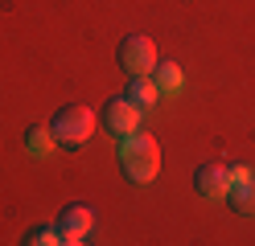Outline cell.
<instances>
[{
  "label": "cell",
  "instance_id": "cell-1",
  "mask_svg": "<svg viewBox=\"0 0 255 246\" xmlns=\"http://www.w3.org/2000/svg\"><path fill=\"white\" fill-rule=\"evenodd\" d=\"M120 168H124V176L132 180V185H148V180L161 172V148H156V140L140 136V131L124 136L120 140Z\"/></svg>",
  "mask_w": 255,
  "mask_h": 246
},
{
  "label": "cell",
  "instance_id": "cell-2",
  "mask_svg": "<svg viewBox=\"0 0 255 246\" xmlns=\"http://www.w3.org/2000/svg\"><path fill=\"white\" fill-rule=\"evenodd\" d=\"M91 136H95V115H91L87 107L66 103V107L54 111V119H50V140H54L58 148L78 152V148H87Z\"/></svg>",
  "mask_w": 255,
  "mask_h": 246
},
{
  "label": "cell",
  "instance_id": "cell-3",
  "mask_svg": "<svg viewBox=\"0 0 255 246\" xmlns=\"http://www.w3.org/2000/svg\"><path fill=\"white\" fill-rule=\"evenodd\" d=\"M140 115H144V107H136L128 94H111L103 103V111H99V123H103L107 136L124 140V136H132V131H140Z\"/></svg>",
  "mask_w": 255,
  "mask_h": 246
},
{
  "label": "cell",
  "instance_id": "cell-4",
  "mask_svg": "<svg viewBox=\"0 0 255 246\" xmlns=\"http://www.w3.org/2000/svg\"><path fill=\"white\" fill-rule=\"evenodd\" d=\"M116 62L124 66V74H148V70H156V45L148 37H140V33H132V37L120 41Z\"/></svg>",
  "mask_w": 255,
  "mask_h": 246
},
{
  "label": "cell",
  "instance_id": "cell-5",
  "mask_svg": "<svg viewBox=\"0 0 255 246\" xmlns=\"http://www.w3.org/2000/svg\"><path fill=\"white\" fill-rule=\"evenodd\" d=\"M194 185L202 197H210V201H227V193H231V164H202V168L194 172Z\"/></svg>",
  "mask_w": 255,
  "mask_h": 246
},
{
  "label": "cell",
  "instance_id": "cell-6",
  "mask_svg": "<svg viewBox=\"0 0 255 246\" xmlns=\"http://www.w3.org/2000/svg\"><path fill=\"white\" fill-rule=\"evenodd\" d=\"M58 230H62V242H66V246H78V242L95 230V213H91L87 205H70V209H62Z\"/></svg>",
  "mask_w": 255,
  "mask_h": 246
},
{
  "label": "cell",
  "instance_id": "cell-7",
  "mask_svg": "<svg viewBox=\"0 0 255 246\" xmlns=\"http://www.w3.org/2000/svg\"><path fill=\"white\" fill-rule=\"evenodd\" d=\"M227 201L235 205V213H243V218H255V176L235 180L231 193H227Z\"/></svg>",
  "mask_w": 255,
  "mask_h": 246
},
{
  "label": "cell",
  "instance_id": "cell-8",
  "mask_svg": "<svg viewBox=\"0 0 255 246\" xmlns=\"http://www.w3.org/2000/svg\"><path fill=\"white\" fill-rule=\"evenodd\" d=\"M128 98H132L136 107H152L156 98H161V90H156V82L148 78V74H132V82H128V90H124Z\"/></svg>",
  "mask_w": 255,
  "mask_h": 246
},
{
  "label": "cell",
  "instance_id": "cell-9",
  "mask_svg": "<svg viewBox=\"0 0 255 246\" xmlns=\"http://www.w3.org/2000/svg\"><path fill=\"white\" fill-rule=\"evenodd\" d=\"M177 86H181V66L173 58H165L156 66V90H177Z\"/></svg>",
  "mask_w": 255,
  "mask_h": 246
},
{
  "label": "cell",
  "instance_id": "cell-10",
  "mask_svg": "<svg viewBox=\"0 0 255 246\" xmlns=\"http://www.w3.org/2000/svg\"><path fill=\"white\" fill-rule=\"evenodd\" d=\"M25 242L29 246H54V242H62V230L58 226H37V230L25 234Z\"/></svg>",
  "mask_w": 255,
  "mask_h": 246
},
{
  "label": "cell",
  "instance_id": "cell-11",
  "mask_svg": "<svg viewBox=\"0 0 255 246\" xmlns=\"http://www.w3.org/2000/svg\"><path fill=\"white\" fill-rule=\"evenodd\" d=\"M45 136H50V127H45V131H41V127H33V131L25 136V140L33 144V152H45Z\"/></svg>",
  "mask_w": 255,
  "mask_h": 246
}]
</instances>
